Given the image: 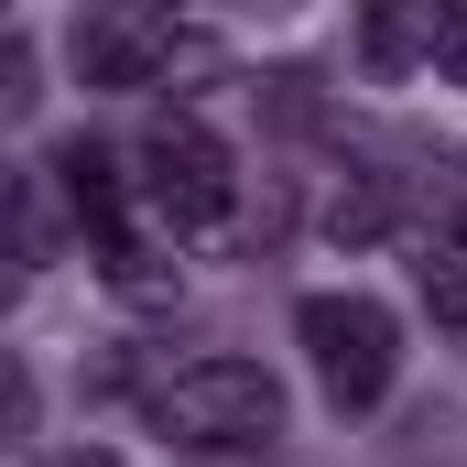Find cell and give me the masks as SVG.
Returning <instances> with one entry per match:
<instances>
[{
	"mask_svg": "<svg viewBox=\"0 0 467 467\" xmlns=\"http://www.w3.org/2000/svg\"><path fill=\"white\" fill-rule=\"evenodd\" d=\"M141 402L185 457H272V435H283V380L261 358H185Z\"/></svg>",
	"mask_w": 467,
	"mask_h": 467,
	"instance_id": "6da1fadb",
	"label": "cell"
},
{
	"mask_svg": "<svg viewBox=\"0 0 467 467\" xmlns=\"http://www.w3.org/2000/svg\"><path fill=\"white\" fill-rule=\"evenodd\" d=\"M294 337L316 358V391L337 413H380L391 380H402V316L380 294H305L294 305Z\"/></svg>",
	"mask_w": 467,
	"mask_h": 467,
	"instance_id": "7a4b0ae2",
	"label": "cell"
},
{
	"mask_svg": "<svg viewBox=\"0 0 467 467\" xmlns=\"http://www.w3.org/2000/svg\"><path fill=\"white\" fill-rule=\"evenodd\" d=\"M141 196H152V218L174 239H207L239 218V163L229 141L207 130V119H152L141 130Z\"/></svg>",
	"mask_w": 467,
	"mask_h": 467,
	"instance_id": "3957f363",
	"label": "cell"
},
{
	"mask_svg": "<svg viewBox=\"0 0 467 467\" xmlns=\"http://www.w3.org/2000/svg\"><path fill=\"white\" fill-rule=\"evenodd\" d=\"M66 55H77L88 88H163L174 77V22L163 11H88L66 33Z\"/></svg>",
	"mask_w": 467,
	"mask_h": 467,
	"instance_id": "277c9868",
	"label": "cell"
},
{
	"mask_svg": "<svg viewBox=\"0 0 467 467\" xmlns=\"http://www.w3.org/2000/svg\"><path fill=\"white\" fill-rule=\"evenodd\" d=\"M55 196L77 207V229L99 239V250L130 229V174H119L109 141H88V130H77V141H55Z\"/></svg>",
	"mask_w": 467,
	"mask_h": 467,
	"instance_id": "5b68a950",
	"label": "cell"
},
{
	"mask_svg": "<svg viewBox=\"0 0 467 467\" xmlns=\"http://www.w3.org/2000/svg\"><path fill=\"white\" fill-rule=\"evenodd\" d=\"M402 229V174L391 163H348L337 185H327V239L337 250H369V239Z\"/></svg>",
	"mask_w": 467,
	"mask_h": 467,
	"instance_id": "8992f818",
	"label": "cell"
},
{
	"mask_svg": "<svg viewBox=\"0 0 467 467\" xmlns=\"http://www.w3.org/2000/svg\"><path fill=\"white\" fill-rule=\"evenodd\" d=\"M99 283H109L119 305H141V316H163V305L185 294V261H174V239H141V229H119L109 250H99Z\"/></svg>",
	"mask_w": 467,
	"mask_h": 467,
	"instance_id": "52a82bcc",
	"label": "cell"
},
{
	"mask_svg": "<svg viewBox=\"0 0 467 467\" xmlns=\"http://www.w3.org/2000/svg\"><path fill=\"white\" fill-rule=\"evenodd\" d=\"M358 66L369 77H424V11H369L358 22Z\"/></svg>",
	"mask_w": 467,
	"mask_h": 467,
	"instance_id": "ba28073f",
	"label": "cell"
},
{
	"mask_svg": "<svg viewBox=\"0 0 467 467\" xmlns=\"http://www.w3.org/2000/svg\"><path fill=\"white\" fill-rule=\"evenodd\" d=\"M424 316L446 327V337H467V239H424Z\"/></svg>",
	"mask_w": 467,
	"mask_h": 467,
	"instance_id": "9c48e42d",
	"label": "cell"
},
{
	"mask_svg": "<svg viewBox=\"0 0 467 467\" xmlns=\"http://www.w3.org/2000/svg\"><path fill=\"white\" fill-rule=\"evenodd\" d=\"M424 88H467V0L424 11Z\"/></svg>",
	"mask_w": 467,
	"mask_h": 467,
	"instance_id": "30bf717a",
	"label": "cell"
},
{
	"mask_svg": "<svg viewBox=\"0 0 467 467\" xmlns=\"http://www.w3.org/2000/svg\"><path fill=\"white\" fill-rule=\"evenodd\" d=\"M44 467H119V457H109V446H55Z\"/></svg>",
	"mask_w": 467,
	"mask_h": 467,
	"instance_id": "8fae6325",
	"label": "cell"
}]
</instances>
